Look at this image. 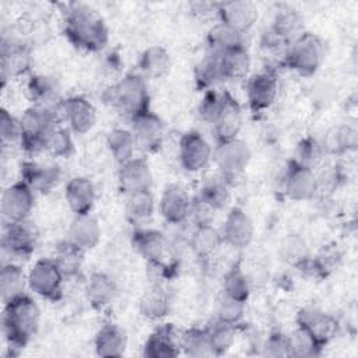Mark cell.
Listing matches in <instances>:
<instances>
[{
  "instance_id": "32",
  "label": "cell",
  "mask_w": 358,
  "mask_h": 358,
  "mask_svg": "<svg viewBox=\"0 0 358 358\" xmlns=\"http://www.w3.org/2000/svg\"><path fill=\"white\" fill-rule=\"evenodd\" d=\"M171 55L161 45H151L138 57V70L144 78H161L171 69Z\"/></svg>"
},
{
  "instance_id": "16",
  "label": "cell",
  "mask_w": 358,
  "mask_h": 358,
  "mask_svg": "<svg viewBox=\"0 0 358 358\" xmlns=\"http://www.w3.org/2000/svg\"><path fill=\"white\" fill-rule=\"evenodd\" d=\"M192 201L193 197H190L182 185L169 183L165 186L159 197L158 210L166 222L179 225L190 218Z\"/></svg>"
},
{
  "instance_id": "31",
  "label": "cell",
  "mask_w": 358,
  "mask_h": 358,
  "mask_svg": "<svg viewBox=\"0 0 358 358\" xmlns=\"http://www.w3.org/2000/svg\"><path fill=\"white\" fill-rule=\"evenodd\" d=\"M155 207L157 204L151 189L136 192L126 196L124 217L131 227H144L154 217Z\"/></svg>"
},
{
  "instance_id": "37",
  "label": "cell",
  "mask_w": 358,
  "mask_h": 358,
  "mask_svg": "<svg viewBox=\"0 0 358 358\" xmlns=\"http://www.w3.org/2000/svg\"><path fill=\"white\" fill-rule=\"evenodd\" d=\"M229 182L221 175L208 178L200 187L199 193L194 196L199 201L208 206L215 213L222 210L229 201Z\"/></svg>"
},
{
  "instance_id": "46",
  "label": "cell",
  "mask_w": 358,
  "mask_h": 358,
  "mask_svg": "<svg viewBox=\"0 0 358 358\" xmlns=\"http://www.w3.org/2000/svg\"><path fill=\"white\" fill-rule=\"evenodd\" d=\"M207 333L213 355H224L235 343L236 326L215 319L210 326H207Z\"/></svg>"
},
{
  "instance_id": "45",
  "label": "cell",
  "mask_w": 358,
  "mask_h": 358,
  "mask_svg": "<svg viewBox=\"0 0 358 358\" xmlns=\"http://www.w3.org/2000/svg\"><path fill=\"white\" fill-rule=\"evenodd\" d=\"M85 252L74 246L71 242L64 239L57 248L55 260L59 264L60 270L63 271L66 278L77 277L83 268V256Z\"/></svg>"
},
{
  "instance_id": "3",
  "label": "cell",
  "mask_w": 358,
  "mask_h": 358,
  "mask_svg": "<svg viewBox=\"0 0 358 358\" xmlns=\"http://www.w3.org/2000/svg\"><path fill=\"white\" fill-rule=\"evenodd\" d=\"M102 102L126 116L129 120L150 109V91L140 73H127L108 85L102 92Z\"/></svg>"
},
{
  "instance_id": "42",
  "label": "cell",
  "mask_w": 358,
  "mask_h": 358,
  "mask_svg": "<svg viewBox=\"0 0 358 358\" xmlns=\"http://www.w3.org/2000/svg\"><path fill=\"white\" fill-rule=\"evenodd\" d=\"M180 351L192 358L213 357L207 327H190L179 336Z\"/></svg>"
},
{
  "instance_id": "19",
  "label": "cell",
  "mask_w": 358,
  "mask_h": 358,
  "mask_svg": "<svg viewBox=\"0 0 358 358\" xmlns=\"http://www.w3.org/2000/svg\"><path fill=\"white\" fill-rule=\"evenodd\" d=\"M117 185L120 192L127 196L152 187V172L144 158L134 157L127 162L119 165Z\"/></svg>"
},
{
  "instance_id": "17",
  "label": "cell",
  "mask_w": 358,
  "mask_h": 358,
  "mask_svg": "<svg viewBox=\"0 0 358 358\" xmlns=\"http://www.w3.org/2000/svg\"><path fill=\"white\" fill-rule=\"evenodd\" d=\"M282 189L289 200H310L317 193L316 173L313 169L302 166L291 159L284 175Z\"/></svg>"
},
{
  "instance_id": "5",
  "label": "cell",
  "mask_w": 358,
  "mask_h": 358,
  "mask_svg": "<svg viewBox=\"0 0 358 358\" xmlns=\"http://www.w3.org/2000/svg\"><path fill=\"white\" fill-rule=\"evenodd\" d=\"M324 60V43L313 32L299 34L284 52V64L302 77L313 76Z\"/></svg>"
},
{
  "instance_id": "7",
  "label": "cell",
  "mask_w": 358,
  "mask_h": 358,
  "mask_svg": "<svg viewBox=\"0 0 358 358\" xmlns=\"http://www.w3.org/2000/svg\"><path fill=\"white\" fill-rule=\"evenodd\" d=\"M252 159V151L239 137L218 141L213 150V161L215 162L220 175L228 182L238 178L248 168Z\"/></svg>"
},
{
  "instance_id": "40",
  "label": "cell",
  "mask_w": 358,
  "mask_h": 358,
  "mask_svg": "<svg viewBox=\"0 0 358 358\" xmlns=\"http://www.w3.org/2000/svg\"><path fill=\"white\" fill-rule=\"evenodd\" d=\"M106 147L112 158L119 165L134 158V152L137 150L131 130L123 127H115L108 133Z\"/></svg>"
},
{
  "instance_id": "52",
  "label": "cell",
  "mask_w": 358,
  "mask_h": 358,
  "mask_svg": "<svg viewBox=\"0 0 358 358\" xmlns=\"http://www.w3.org/2000/svg\"><path fill=\"white\" fill-rule=\"evenodd\" d=\"M0 138L3 147L7 145H20L21 140V126L20 119L11 115L7 109H1L0 112Z\"/></svg>"
},
{
  "instance_id": "2",
  "label": "cell",
  "mask_w": 358,
  "mask_h": 358,
  "mask_svg": "<svg viewBox=\"0 0 358 358\" xmlns=\"http://www.w3.org/2000/svg\"><path fill=\"white\" fill-rule=\"evenodd\" d=\"M39 324L41 308L27 292L3 303L1 330L7 345L14 354H18L35 337Z\"/></svg>"
},
{
  "instance_id": "53",
  "label": "cell",
  "mask_w": 358,
  "mask_h": 358,
  "mask_svg": "<svg viewBox=\"0 0 358 358\" xmlns=\"http://www.w3.org/2000/svg\"><path fill=\"white\" fill-rule=\"evenodd\" d=\"M263 355L273 358L289 357V338L281 330H273L263 343Z\"/></svg>"
},
{
  "instance_id": "18",
  "label": "cell",
  "mask_w": 358,
  "mask_h": 358,
  "mask_svg": "<svg viewBox=\"0 0 358 358\" xmlns=\"http://www.w3.org/2000/svg\"><path fill=\"white\" fill-rule=\"evenodd\" d=\"M257 17V7L249 0L217 3V20L243 35L255 27Z\"/></svg>"
},
{
  "instance_id": "27",
  "label": "cell",
  "mask_w": 358,
  "mask_h": 358,
  "mask_svg": "<svg viewBox=\"0 0 358 358\" xmlns=\"http://www.w3.org/2000/svg\"><path fill=\"white\" fill-rule=\"evenodd\" d=\"M127 348L126 331L116 323H103L94 337V350L98 357L119 358Z\"/></svg>"
},
{
  "instance_id": "8",
  "label": "cell",
  "mask_w": 358,
  "mask_h": 358,
  "mask_svg": "<svg viewBox=\"0 0 358 358\" xmlns=\"http://www.w3.org/2000/svg\"><path fill=\"white\" fill-rule=\"evenodd\" d=\"M303 32V18L294 7H281L277 10L268 29L263 36V46L268 49L284 48Z\"/></svg>"
},
{
  "instance_id": "22",
  "label": "cell",
  "mask_w": 358,
  "mask_h": 358,
  "mask_svg": "<svg viewBox=\"0 0 358 358\" xmlns=\"http://www.w3.org/2000/svg\"><path fill=\"white\" fill-rule=\"evenodd\" d=\"M180 352L179 336L169 323L155 327L143 345V355L148 358H175Z\"/></svg>"
},
{
  "instance_id": "20",
  "label": "cell",
  "mask_w": 358,
  "mask_h": 358,
  "mask_svg": "<svg viewBox=\"0 0 358 358\" xmlns=\"http://www.w3.org/2000/svg\"><path fill=\"white\" fill-rule=\"evenodd\" d=\"M131 245L150 264H159L168 250V239L165 234L145 227L134 228L131 232Z\"/></svg>"
},
{
  "instance_id": "6",
  "label": "cell",
  "mask_w": 358,
  "mask_h": 358,
  "mask_svg": "<svg viewBox=\"0 0 358 358\" xmlns=\"http://www.w3.org/2000/svg\"><path fill=\"white\" fill-rule=\"evenodd\" d=\"M28 288L38 296L56 302L63 296V271L53 257L38 259L27 273Z\"/></svg>"
},
{
  "instance_id": "35",
  "label": "cell",
  "mask_w": 358,
  "mask_h": 358,
  "mask_svg": "<svg viewBox=\"0 0 358 358\" xmlns=\"http://www.w3.org/2000/svg\"><path fill=\"white\" fill-rule=\"evenodd\" d=\"M239 46H246L245 35L220 21L215 22L207 32L208 53L217 55Z\"/></svg>"
},
{
  "instance_id": "33",
  "label": "cell",
  "mask_w": 358,
  "mask_h": 358,
  "mask_svg": "<svg viewBox=\"0 0 358 358\" xmlns=\"http://www.w3.org/2000/svg\"><path fill=\"white\" fill-rule=\"evenodd\" d=\"M28 287L27 273L15 262H7L0 268V298L6 303L13 298L25 294Z\"/></svg>"
},
{
  "instance_id": "30",
  "label": "cell",
  "mask_w": 358,
  "mask_h": 358,
  "mask_svg": "<svg viewBox=\"0 0 358 358\" xmlns=\"http://www.w3.org/2000/svg\"><path fill=\"white\" fill-rule=\"evenodd\" d=\"M117 295L116 281L103 271H94L87 280L85 296L95 309H105Z\"/></svg>"
},
{
  "instance_id": "50",
  "label": "cell",
  "mask_w": 358,
  "mask_h": 358,
  "mask_svg": "<svg viewBox=\"0 0 358 358\" xmlns=\"http://www.w3.org/2000/svg\"><path fill=\"white\" fill-rule=\"evenodd\" d=\"M194 76H196L197 88L203 90V91L214 88L215 84L221 83L215 55L208 53L206 56V59L196 67V74Z\"/></svg>"
},
{
  "instance_id": "47",
  "label": "cell",
  "mask_w": 358,
  "mask_h": 358,
  "mask_svg": "<svg viewBox=\"0 0 358 358\" xmlns=\"http://www.w3.org/2000/svg\"><path fill=\"white\" fill-rule=\"evenodd\" d=\"M43 151L56 158H69L74 152V140L71 131L66 127L57 124L45 138Z\"/></svg>"
},
{
  "instance_id": "39",
  "label": "cell",
  "mask_w": 358,
  "mask_h": 358,
  "mask_svg": "<svg viewBox=\"0 0 358 358\" xmlns=\"http://www.w3.org/2000/svg\"><path fill=\"white\" fill-rule=\"evenodd\" d=\"M169 296L159 285H152L140 298L138 310L150 320H161L169 313Z\"/></svg>"
},
{
  "instance_id": "44",
  "label": "cell",
  "mask_w": 358,
  "mask_h": 358,
  "mask_svg": "<svg viewBox=\"0 0 358 358\" xmlns=\"http://www.w3.org/2000/svg\"><path fill=\"white\" fill-rule=\"evenodd\" d=\"M341 256L343 255L337 245L323 246V249L316 256H310L309 262L302 270H308L315 277H326L337 270L341 263Z\"/></svg>"
},
{
  "instance_id": "28",
  "label": "cell",
  "mask_w": 358,
  "mask_h": 358,
  "mask_svg": "<svg viewBox=\"0 0 358 358\" xmlns=\"http://www.w3.org/2000/svg\"><path fill=\"white\" fill-rule=\"evenodd\" d=\"M215 57L221 81H235L245 78L252 67V57L246 46H239L222 53H217Z\"/></svg>"
},
{
  "instance_id": "51",
  "label": "cell",
  "mask_w": 358,
  "mask_h": 358,
  "mask_svg": "<svg viewBox=\"0 0 358 358\" xmlns=\"http://www.w3.org/2000/svg\"><path fill=\"white\" fill-rule=\"evenodd\" d=\"M246 302H241L222 295L217 305V320L238 326L245 315Z\"/></svg>"
},
{
  "instance_id": "29",
  "label": "cell",
  "mask_w": 358,
  "mask_h": 358,
  "mask_svg": "<svg viewBox=\"0 0 358 358\" xmlns=\"http://www.w3.org/2000/svg\"><path fill=\"white\" fill-rule=\"evenodd\" d=\"M27 92L34 105L57 109L63 98L59 92L57 81L53 77L43 74H32L27 83Z\"/></svg>"
},
{
  "instance_id": "41",
  "label": "cell",
  "mask_w": 358,
  "mask_h": 358,
  "mask_svg": "<svg viewBox=\"0 0 358 358\" xmlns=\"http://www.w3.org/2000/svg\"><path fill=\"white\" fill-rule=\"evenodd\" d=\"M289 338V357L295 358H313L320 355L323 344L303 326L296 324L294 331L288 334Z\"/></svg>"
},
{
  "instance_id": "10",
  "label": "cell",
  "mask_w": 358,
  "mask_h": 358,
  "mask_svg": "<svg viewBox=\"0 0 358 358\" xmlns=\"http://www.w3.org/2000/svg\"><path fill=\"white\" fill-rule=\"evenodd\" d=\"M130 130L133 133L137 150L152 154L162 148L165 140V124L162 119L151 109L144 110L130 119Z\"/></svg>"
},
{
  "instance_id": "15",
  "label": "cell",
  "mask_w": 358,
  "mask_h": 358,
  "mask_svg": "<svg viewBox=\"0 0 358 358\" xmlns=\"http://www.w3.org/2000/svg\"><path fill=\"white\" fill-rule=\"evenodd\" d=\"M255 222L252 217L242 207H232L220 228L224 245L234 249L248 248L255 238Z\"/></svg>"
},
{
  "instance_id": "24",
  "label": "cell",
  "mask_w": 358,
  "mask_h": 358,
  "mask_svg": "<svg viewBox=\"0 0 358 358\" xmlns=\"http://www.w3.org/2000/svg\"><path fill=\"white\" fill-rule=\"evenodd\" d=\"M96 192L85 176H74L64 186V200L74 215L90 214L94 208Z\"/></svg>"
},
{
  "instance_id": "43",
  "label": "cell",
  "mask_w": 358,
  "mask_h": 358,
  "mask_svg": "<svg viewBox=\"0 0 358 358\" xmlns=\"http://www.w3.org/2000/svg\"><path fill=\"white\" fill-rule=\"evenodd\" d=\"M357 130L348 124H340L331 127L322 141L324 152L344 154L357 147Z\"/></svg>"
},
{
  "instance_id": "21",
  "label": "cell",
  "mask_w": 358,
  "mask_h": 358,
  "mask_svg": "<svg viewBox=\"0 0 358 358\" xmlns=\"http://www.w3.org/2000/svg\"><path fill=\"white\" fill-rule=\"evenodd\" d=\"M21 179L29 185L35 193L52 192L62 179V171L55 164L24 161L21 164Z\"/></svg>"
},
{
  "instance_id": "23",
  "label": "cell",
  "mask_w": 358,
  "mask_h": 358,
  "mask_svg": "<svg viewBox=\"0 0 358 358\" xmlns=\"http://www.w3.org/2000/svg\"><path fill=\"white\" fill-rule=\"evenodd\" d=\"M102 238V228L99 221L90 213L84 215H74L69 229L67 241L83 252L92 250L98 246Z\"/></svg>"
},
{
  "instance_id": "14",
  "label": "cell",
  "mask_w": 358,
  "mask_h": 358,
  "mask_svg": "<svg viewBox=\"0 0 358 358\" xmlns=\"http://www.w3.org/2000/svg\"><path fill=\"white\" fill-rule=\"evenodd\" d=\"M3 252L13 259H28L36 248V232L28 221L7 222L1 231Z\"/></svg>"
},
{
  "instance_id": "13",
  "label": "cell",
  "mask_w": 358,
  "mask_h": 358,
  "mask_svg": "<svg viewBox=\"0 0 358 358\" xmlns=\"http://www.w3.org/2000/svg\"><path fill=\"white\" fill-rule=\"evenodd\" d=\"M280 91L278 77L273 70L259 71L248 78L246 101L255 113L268 109L277 99Z\"/></svg>"
},
{
  "instance_id": "12",
  "label": "cell",
  "mask_w": 358,
  "mask_h": 358,
  "mask_svg": "<svg viewBox=\"0 0 358 358\" xmlns=\"http://www.w3.org/2000/svg\"><path fill=\"white\" fill-rule=\"evenodd\" d=\"M62 120L74 134H85L92 130L96 123V109L94 103L83 95H71L63 98L59 108Z\"/></svg>"
},
{
  "instance_id": "26",
  "label": "cell",
  "mask_w": 358,
  "mask_h": 358,
  "mask_svg": "<svg viewBox=\"0 0 358 358\" xmlns=\"http://www.w3.org/2000/svg\"><path fill=\"white\" fill-rule=\"evenodd\" d=\"M243 123V112L239 102L228 92L224 106L220 110L213 126L215 141H225L236 138Z\"/></svg>"
},
{
  "instance_id": "25",
  "label": "cell",
  "mask_w": 358,
  "mask_h": 358,
  "mask_svg": "<svg viewBox=\"0 0 358 358\" xmlns=\"http://www.w3.org/2000/svg\"><path fill=\"white\" fill-rule=\"evenodd\" d=\"M296 324L308 329L323 345H326L338 331V323L331 315L308 306L298 312Z\"/></svg>"
},
{
  "instance_id": "49",
  "label": "cell",
  "mask_w": 358,
  "mask_h": 358,
  "mask_svg": "<svg viewBox=\"0 0 358 358\" xmlns=\"http://www.w3.org/2000/svg\"><path fill=\"white\" fill-rule=\"evenodd\" d=\"M228 91H217L210 88L204 91V95L199 103V116L208 124H213L224 106Z\"/></svg>"
},
{
  "instance_id": "36",
  "label": "cell",
  "mask_w": 358,
  "mask_h": 358,
  "mask_svg": "<svg viewBox=\"0 0 358 358\" xmlns=\"http://www.w3.org/2000/svg\"><path fill=\"white\" fill-rule=\"evenodd\" d=\"M222 245L221 232L213 224L197 225L190 236V248L200 259L211 257Z\"/></svg>"
},
{
  "instance_id": "1",
  "label": "cell",
  "mask_w": 358,
  "mask_h": 358,
  "mask_svg": "<svg viewBox=\"0 0 358 358\" xmlns=\"http://www.w3.org/2000/svg\"><path fill=\"white\" fill-rule=\"evenodd\" d=\"M66 38L78 49L101 52L109 43V28L103 17L92 7L73 3L63 17Z\"/></svg>"
},
{
  "instance_id": "9",
  "label": "cell",
  "mask_w": 358,
  "mask_h": 358,
  "mask_svg": "<svg viewBox=\"0 0 358 358\" xmlns=\"http://www.w3.org/2000/svg\"><path fill=\"white\" fill-rule=\"evenodd\" d=\"M213 150L211 144L200 131L189 130L179 140V164L186 172L199 173L213 161Z\"/></svg>"
},
{
  "instance_id": "38",
  "label": "cell",
  "mask_w": 358,
  "mask_h": 358,
  "mask_svg": "<svg viewBox=\"0 0 358 358\" xmlns=\"http://www.w3.org/2000/svg\"><path fill=\"white\" fill-rule=\"evenodd\" d=\"M250 292L252 284L249 275L239 262L234 263L222 277V295L241 302H248Z\"/></svg>"
},
{
  "instance_id": "4",
  "label": "cell",
  "mask_w": 358,
  "mask_h": 358,
  "mask_svg": "<svg viewBox=\"0 0 358 358\" xmlns=\"http://www.w3.org/2000/svg\"><path fill=\"white\" fill-rule=\"evenodd\" d=\"M21 126L20 147L28 154L43 151L45 138L62 122L57 109L32 105L18 117Z\"/></svg>"
},
{
  "instance_id": "11",
  "label": "cell",
  "mask_w": 358,
  "mask_h": 358,
  "mask_svg": "<svg viewBox=\"0 0 358 358\" xmlns=\"http://www.w3.org/2000/svg\"><path fill=\"white\" fill-rule=\"evenodd\" d=\"M35 204V192L22 179L8 185L0 200V211L7 222L28 221Z\"/></svg>"
},
{
  "instance_id": "34",
  "label": "cell",
  "mask_w": 358,
  "mask_h": 358,
  "mask_svg": "<svg viewBox=\"0 0 358 358\" xmlns=\"http://www.w3.org/2000/svg\"><path fill=\"white\" fill-rule=\"evenodd\" d=\"M280 259L295 268H303L310 259V249L301 234H287L278 245Z\"/></svg>"
},
{
  "instance_id": "48",
  "label": "cell",
  "mask_w": 358,
  "mask_h": 358,
  "mask_svg": "<svg viewBox=\"0 0 358 358\" xmlns=\"http://www.w3.org/2000/svg\"><path fill=\"white\" fill-rule=\"evenodd\" d=\"M324 154L326 152L322 143L317 138L308 136L299 140V143L296 144L292 161L309 169H315L320 164Z\"/></svg>"
}]
</instances>
